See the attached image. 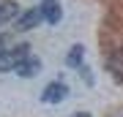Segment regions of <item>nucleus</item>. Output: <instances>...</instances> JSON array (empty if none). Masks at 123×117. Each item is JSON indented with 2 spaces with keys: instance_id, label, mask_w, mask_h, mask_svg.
<instances>
[{
  "instance_id": "nucleus-1",
  "label": "nucleus",
  "mask_w": 123,
  "mask_h": 117,
  "mask_svg": "<svg viewBox=\"0 0 123 117\" xmlns=\"http://www.w3.org/2000/svg\"><path fill=\"white\" fill-rule=\"evenodd\" d=\"M30 57V46L27 44H17L14 49H0V74L3 71H17V65Z\"/></svg>"
},
{
  "instance_id": "nucleus-2",
  "label": "nucleus",
  "mask_w": 123,
  "mask_h": 117,
  "mask_svg": "<svg viewBox=\"0 0 123 117\" xmlns=\"http://www.w3.org/2000/svg\"><path fill=\"white\" fill-rule=\"evenodd\" d=\"M68 95V87L63 82H52L44 87V93H41V98H44V104H60V101H66Z\"/></svg>"
},
{
  "instance_id": "nucleus-3",
  "label": "nucleus",
  "mask_w": 123,
  "mask_h": 117,
  "mask_svg": "<svg viewBox=\"0 0 123 117\" xmlns=\"http://www.w3.org/2000/svg\"><path fill=\"white\" fill-rule=\"evenodd\" d=\"M38 71H41V60H38V57H33V55L17 65V76H22V79H30V76H36Z\"/></svg>"
},
{
  "instance_id": "nucleus-4",
  "label": "nucleus",
  "mask_w": 123,
  "mask_h": 117,
  "mask_svg": "<svg viewBox=\"0 0 123 117\" xmlns=\"http://www.w3.org/2000/svg\"><path fill=\"white\" fill-rule=\"evenodd\" d=\"M41 19H44V11H41V6H38V8H30V11H25L22 17H19V27H22V30H30V27H36Z\"/></svg>"
},
{
  "instance_id": "nucleus-5",
  "label": "nucleus",
  "mask_w": 123,
  "mask_h": 117,
  "mask_svg": "<svg viewBox=\"0 0 123 117\" xmlns=\"http://www.w3.org/2000/svg\"><path fill=\"white\" fill-rule=\"evenodd\" d=\"M41 11H44V19L49 22V25H57V22L63 19V8L55 3V0H47V3L41 6Z\"/></svg>"
},
{
  "instance_id": "nucleus-6",
  "label": "nucleus",
  "mask_w": 123,
  "mask_h": 117,
  "mask_svg": "<svg viewBox=\"0 0 123 117\" xmlns=\"http://www.w3.org/2000/svg\"><path fill=\"white\" fill-rule=\"evenodd\" d=\"M107 68H110L118 79H123V49H115V52L110 55V60H107Z\"/></svg>"
},
{
  "instance_id": "nucleus-7",
  "label": "nucleus",
  "mask_w": 123,
  "mask_h": 117,
  "mask_svg": "<svg viewBox=\"0 0 123 117\" xmlns=\"http://www.w3.org/2000/svg\"><path fill=\"white\" fill-rule=\"evenodd\" d=\"M82 52H85V49L79 46V44H77V46H71V49H68L66 63H68V65H79V63H82Z\"/></svg>"
},
{
  "instance_id": "nucleus-8",
  "label": "nucleus",
  "mask_w": 123,
  "mask_h": 117,
  "mask_svg": "<svg viewBox=\"0 0 123 117\" xmlns=\"http://www.w3.org/2000/svg\"><path fill=\"white\" fill-rule=\"evenodd\" d=\"M19 17V6L17 3H3V19H14Z\"/></svg>"
},
{
  "instance_id": "nucleus-9",
  "label": "nucleus",
  "mask_w": 123,
  "mask_h": 117,
  "mask_svg": "<svg viewBox=\"0 0 123 117\" xmlns=\"http://www.w3.org/2000/svg\"><path fill=\"white\" fill-rule=\"evenodd\" d=\"M74 117H90V114H88V112H77Z\"/></svg>"
},
{
  "instance_id": "nucleus-10",
  "label": "nucleus",
  "mask_w": 123,
  "mask_h": 117,
  "mask_svg": "<svg viewBox=\"0 0 123 117\" xmlns=\"http://www.w3.org/2000/svg\"><path fill=\"white\" fill-rule=\"evenodd\" d=\"M0 22H6V19H3V6H0Z\"/></svg>"
},
{
  "instance_id": "nucleus-11",
  "label": "nucleus",
  "mask_w": 123,
  "mask_h": 117,
  "mask_svg": "<svg viewBox=\"0 0 123 117\" xmlns=\"http://www.w3.org/2000/svg\"><path fill=\"white\" fill-rule=\"evenodd\" d=\"M3 41H6V38H3V35H0V49H3Z\"/></svg>"
}]
</instances>
